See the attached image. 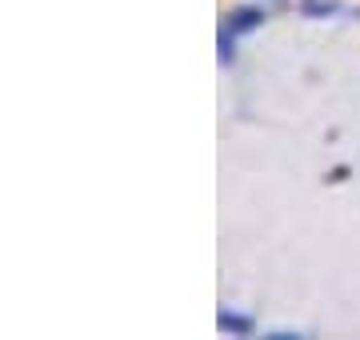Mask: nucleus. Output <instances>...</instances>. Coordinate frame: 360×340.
<instances>
[{
	"instance_id": "nucleus-1",
	"label": "nucleus",
	"mask_w": 360,
	"mask_h": 340,
	"mask_svg": "<svg viewBox=\"0 0 360 340\" xmlns=\"http://www.w3.org/2000/svg\"><path fill=\"white\" fill-rule=\"evenodd\" d=\"M260 25H264V13H260V8H236L232 20H229L232 32H257Z\"/></svg>"
},
{
	"instance_id": "nucleus-2",
	"label": "nucleus",
	"mask_w": 360,
	"mask_h": 340,
	"mask_svg": "<svg viewBox=\"0 0 360 340\" xmlns=\"http://www.w3.org/2000/svg\"><path fill=\"white\" fill-rule=\"evenodd\" d=\"M217 325L224 328V332H236V336H248V332H252V320H248V316H232V313H220Z\"/></svg>"
},
{
	"instance_id": "nucleus-3",
	"label": "nucleus",
	"mask_w": 360,
	"mask_h": 340,
	"mask_svg": "<svg viewBox=\"0 0 360 340\" xmlns=\"http://www.w3.org/2000/svg\"><path fill=\"white\" fill-rule=\"evenodd\" d=\"M232 37H236V32H232L229 25L220 28V65H229L232 60Z\"/></svg>"
}]
</instances>
